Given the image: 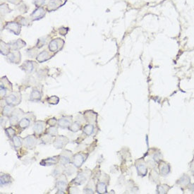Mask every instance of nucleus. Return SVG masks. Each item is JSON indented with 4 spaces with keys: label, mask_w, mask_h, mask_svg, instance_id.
Here are the masks:
<instances>
[{
    "label": "nucleus",
    "mask_w": 194,
    "mask_h": 194,
    "mask_svg": "<svg viewBox=\"0 0 194 194\" xmlns=\"http://www.w3.org/2000/svg\"><path fill=\"white\" fill-rule=\"evenodd\" d=\"M6 134L9 137H14L15 134V131L12 128H8L6 129Z\"/></svg>",
    "instance_id": "2f4dec72"
},
{
    "label": "nucleus",
    "mask_w": 194,
    "mask_h": 194,
    "mask_svg": "<svg viewBox=\"0 0 194 194\" xmlns=\"http://www.w3.org/2000/svg\"><path fill=\"white\" fill-rule=\"evenodd\" d=\"M47 102L51 105H57L58 104V102H59V99L57 96H52V97H49L48 99L47 100Z\"/></svg>",
    "instance_id": "c85d7f7f"
},
{
    "label": "nucleus",
    "mask_w": 194,
    "mask_h": 194,
    "mask_svg": "<svg viewBox=\"0 0 194 194\" xmlns=\"http://www.w3.org/2000/svg\"><path fill=\"white\" fill-rule=\"evenodd\" d=\"M23 66H24V70L26 72L30 73L33 70V65L32 62H26Z\"/></svg>",
    "instance_id": "bb28decb"
},
{
    "label": "nucleus",
    "mask_w": 194,
    "mask_h": 194,
    "mask_svg": "<svg viewBox=\"0 0 194 194\" xmlns=\"http://www.w3.org/2000/svg\"><path fill=\"white\" fill-rule=\"evenodd\" d=\"M69 143V139L64 135H59L53 143L54 147L57 149H61Z\"/></svg>",
    "instance_id": "f03ea898"
},
{
    "label": "nucleus",
    "mask_w": 194,
    "mask_h": 194,
    "mask_svg": "<svg viewBox=\"0 0 194 194\" xmlns=\"http://www.w3.org/2000/svg\"><path fill=\"white\" fill-rule=\"evenodd\" d=\"M21 101V96L18 92H14V93L9 95L6 98V102L8 105L15 106L19 104Z\"/></svg>",
    "instance_id": "f257e3e1"
},
{
    "label": "nucleus",
    "mask_w": 194,
    "mask_h": 194,
    "mask_svg": "<svg viewBox=\"0 0 194 194\" xmlns=\"http://www.w3.org/2000/svg\"><path fill=\"white\" fill-rule=\"evenodd\" d=\"M49 54L46 51H43L40 54L38 57H37V60L39 62H43L45 61H47L49 59Z\"/></svg>",
    "instance_id": "f3484780"
},
{
    "label": "nucleus",
    "mask_w": 194,
    "mask_h": 194,
    "mask_svg": "<svg viewBox=\"0 0 194 194\" xmlns=\"http://www.w3.org/2000/svg\"><path fill=\"white\" fill-rule=\"evenodd\" d=\"M9 122L11 125H15L17 124L18 121V116H17L15 114H13L12 116L10 117Z\"/></svg>",
    "instance_id": "c756f323"
},
{
    "label": "nucleus",
    "mask_w": 194,
    "mask_h": 194,
    "mask_svg": "<svg viewBox=\"0 0 194 194\" xmlns=\"http://www.w3.org/2000/svg\"><path fill=\"white\" fill-rule=\"evenodd\" d=\"M45 15V11L42 8H39V9H36L35 12H34L33 14H32L31 17H33L34 20H37L40 18L42 16Z\"/></svg>",
    "instance_id": "f8f14e48"
},
{
    "label": "nucleus",
    "mask_w": 194,
    "mask_h": 194,
    "mask_svg": "<svg viewBox=\"0 0 194 194\" xmlns=\"http://www.w3.org/2000/svg\"><path fill=\"white\" fill-rule=\"evenodd\" d=\"M69 152V150L64 151V152L62 153V155H60L61 163H62V164H66L70 162V155L71 153H70L69 155H67Z\"/></svg>",
    "instance_id": "9b49d317"
},
{
    "label": "nucleus",
    "mask_w": 194,
    "mask_h": 194,
    "mask_svg": "<svg viewBox=\"0 0 194 194\" xmlns=\"http://www.w3.org/2000/svg\"><path fill=\"white\" fill-rule=\"evenodd\" d=\"M45 2V0H35V2H34V3H35V4L36 5V6H41V5L44 4Z\"/></svg>",
    "instance_id": "72a5a7b5"
},
{
    "label": "nucleus",
    "mask_w": 194,
    "mask_h": 194,
    "mask_svg": "<svg viewBox=\"0 0 194 194\" xmlns=\"http://www.w3.org/2000/svg\"><path fill=\"white\" fill-rule=\"evenodd\" d=\"M86 155L84 154H76V155L73 157L72 159V164L76 167H80L86 160Z\"/></svg>",
    "instance_id": "7ed1b4c3"
},
{
    "label": "nucleus",
    "mask_w": 194,
    "mask_h": 194,
    "mask_svg": "<svg viewBox=\"0 0 194 194\" xmlns=\"http://www.w3.org/2000/svg\"><path fill=\"white\" fill-rule=\"evenodd\" d=\"M41 99V93L40 92L37 90H33L32 91L30 97V100L31 101H39Z\"/></svg>",
    "instance_id": "4468645a"
},
{
    "label": "nucleus",
    "mask_w": 194,
    "mask_h": 194,
    "mask_svg": "<svg viewBox=\"0 0 194 194\" xmlns=\"http://www.w3.org/2000/svg\"><path fill=\"white\" fill-rule=\"evenodd\" d=\"M93 130H94L93 125L88 124V125H86V126L84 127L83 132L87 135H91L92 134V133H93Z\"/></svg>",
    "instance_id": "412c9836"
},
{
    "label": "nucleus",
    "mask_w": 194,
    "mask_h": 194,
    "mask_svg": "<svg viewBox=\"0 0 194 194\" xmlns=\"http://www.w3.org/2000/svg\"><path fill=\"white\" fill-rule=\"evenodd\" d=\"M57 119L53 118V119H50V120L47 121V124H48L50 126H54L56 124H57Z\"/></svg>",
    "instance_id": "473e14b6"
},
{
    "label": "nucleus",
    "mask_w": 194,
    "mask_h": 194,
    "mask_svg": "<svg viewBox=\"0 0 194 194\" xmlns=\"http://www.w3.org/2000/svg\"><path fill=\"white\" fill-rule=\"evenodd\" d=\"M84 193H93V190L92 189H88V188H87V189H85L84 190Z\"/></svg>",
    "instance_id": "c9c22d12"
},
{
    "label": "nucleus",
    "mask_w": 194,
    "mask_h": 194,
    "mask_svg": "<svg viewBox=\"0 0 194 194\" xmlns=\"http://www.w3.org/2000/svg\"><path fill=\"white\" fill-rule=\"evenodd\" d=\"M167 186H159L158 187V192L159 193H167V191L169 190V188H167Z\"/></svg>",
    "instance_id": "7c9ffc66"
},
{
    "label": "nucleus",
    "mask_w": 194,
    "mask_h": 194,
    "mask_svg": "<svg viewBox=\"0 0 194 194\" xmlns=\"http://www.w3.org/2000/svg\"><path fill=\"white\" fill-rule=\"evenodd\" d=\"M67 186V182L66 179H59L57 183V187L59 191H64Z\"/></svg>",
    "instance_id": "dca6fc26"
},
{
    "label": "nucleus",
    "mask_w": 194,
    "mask_h": 194,
    "mask_svg": "<svg viewBox=\"0 0 194 194\" xmlns=\"http://www.w3.org/2000/svg\"><path fill=\"white\" fill-rule=\"evenodd\" d=\"M60 156H54L52 158H49L47 159H45L43 160L40 162V164L43 166H50L53 165V164H57L59 160Z\"/></svg>",
    "instance_id": "39448f33"
},
{
    "label": "nucleus",
    "mask_w": 194,
    "mask_h": 194,
    "mask_svg": "<svg viewBox=\"0 0 194 194\" xmlns=\"http://www.w3.org/2000/svg\"><path fill=\"white\" fill-rule=\"evenodd\" d=\"M7 28L16 35H18L20 33V26L16 23H9L7 25Z\"/></svg>",
    "instance_id": "1a4fd4ad"
},
{
    "label": "nucleus",
    "mask_w": 194,
    "mask_h": 194,
    "mask_svg": "<svg viewBox=\"0 0 194 194\" xmlns=\"http://www.w3.org/2000/svg\"><path fill=\"white\" fill-rule=\"evenodd\" d=\"M25 45L26 43L24 42L21 40H19L13 42V43L11 44L9 46L12 50H18V49L21 48V47H23Z\"/></svg>",
    "instance_id": "2eb2a0df"
},
{
    "label": "nucleus",
    "mask_w": 194,
    "mask_h": 194,
    "mask_svg": "<svg viewBox=\"0 0 194 194\" xmlns=\"http://www.w3.org/2000/svg\"><path fill=\"white\" fill-rule=\"evenodd\" d=\"M37 144V139L34 135H28L24 139V145L29 149H33Z\"/></svg>",
    "instance_id": "20e7f679"
},
{
    "label": "nucleus",
    "mask_w": 194,
    "mask_h": 194,
    "mask_svg": "<svg viewBox=\"0 0 194 194\" xmlns=\"http://www.w3.org/2000/svg\"><path fill=\"white\" fill-rule=\"evenodd\" d=\"M58 39L54 40L50 42L49 45V50L51 52H56L58 50Z\"/></svg>",
    "instance_id": "6ab92c4d"
},
{
    "label": "nucleus",
    "mask_w": 194,
    "mask_h": 194,
    "mask_svg": "<svg viewBox=\"0 0 194 194\" xmlns=\"http://www.w3.org/2000/svg\"><path fill=\"white\" fill-rule=\"evenodd\" d=\"M45 127V123L44 121H36L33 126V131L36 134H40L43 131Z\"/></svg>",
    "instance_id": "6e6552de"
},
{
    "label": "nucleus",
    "mask_w": 194,
    "mask_h": 194,
    "mask_svg": "<svg viewBox=\"0 0 194 194\" xmlns=\"http://www.w3.org/2000/svg\"><path fill=\"white\" fill-rule=\"evenodd\" d=\"M9 46L4 42H1V53L4 55H7L9 53Z\"/></svg>",
    "instance_id": "cd10ccee"
},
{
    "label": "nucleus",
    "mask_w": 194,
    "mask_h": 194,
    "mask_svg": "<svg viewBox=\"0 0 194 194\" xmlns=\"http://www.w3.org/2000/svg\"><path fill=\"white\" fill-rule=\"evenodd\" d=\"M12 182V177L8 174L2 175L1 177V185H5Z\"/></svg>",
    "instance_id": "5701e85b"
},
{
    "label": "nucleus",
    "mask_w": 194,
    "mask_h": 194,
    "mask_svg": "<svg viewBox=\"0 0 194 194\" xmlns=\"http://www.w3.org/2000/svg\"><path fill=\"white\" fill-rule=\"evenodd\" d=\"M31 121L27 118H23L21 120L18 122V126H19L21 129H26L29 126Z\"/></svg>",
    "instance_id": "a211bd4d"
},
{
    "label": "nucleus",
    "mask_w": 194,
    "mask_h": 194,
    "mask_svg": "<svg viewBox=\"0 0 194 194\" xmlns=\"http://www.w3.org/2000/svg\"><path fill=\"white\" fill-rule=\"evenodd\" d=\"M7 91V88H5L3 86H1V96L2 97H4V95H6Z\"/></svg>",
    "instance_id": "f704fd0d"
},
{
    "label": "nucleus",
    "mask_w": 194,
    "mask_h": 194,
    "mask_svg": "<svg viewBox=\"0 0 194 194\" xmlns=\"http://www.w3.org/2000/svg\"><path fill=\"white\" fill-rule=\"evenodd\" d=\"M170 172V167L168 164L163 163L159 165V173L163 176H166Z\"/></svg>",
    "instance_id": "9d476101"
},
{
    "label": "nucleus",
    "mask_w": 194,
    "mask_h": 194,
    "mask_svg": "<svg viewBox=\"0 0 194 194\" xmlns=\"http://www.w3.org/2000/svg\"><path fill=\"white\" fill-rule=\"evenodd\" d=\"M13 106L12 105H8L7 106H5V107H4V110H3V115L4 116H9L11 114L13 113Z\"/></svg>",
    "instance_id": "393cba45"
},
{
    "label": "nucleus",
    "mask_w": 194,
    "mask_h": 194,
    "mask_svg": "<svg viewBox=\"0 0 194 194\" xmlns=\"http://www.w3.org/2000/svg\"><path fill=\"white\" fill-rule=\"evenodd\" d=\"M47 134L50 135H51L52 137H54V136H57V135H58V131H57V129L54 128V126H51L50 128L47 129Z\"/></svg>",
    "instance_id": "a878e982"
},
{
    "label": "nucleus",
    "mask_w": 194,
    "mask_h": 194,
    "mask_svg": "<svg viewBox=\"0 0 194 194\" xmlns=\"http://www.w3.org/2000/svg\"><path fill=\"white\" fill-rule=\"evenodd\" d=\"M58 125L60 128L62 129H67L69 128L71 125V119L69 117H64L60 119L58 121Z\"/></svg>",
    "instance_id": "0eeeda50"
},
{
    "label": "nucleus",
    "mask_w": 194,
    "mask_h": 194,
    "mask_svg": "<svg viewBox=\"0 0 194 194\" xmlns=\"http://www.w3.org/2000/svg\"><path fill=\"white\" fill-rule=\"evenodd\" d=\"M22 139L21 137L17 136V135H14L13 137V143H14V145L16 148H20L21 145H22Z\"/></svg>",
    "instance_id": "aec40b11"
},
{
    "label": "nucleus",
    "mask_w": 194,
    "mask_h": 194,
    "mask_svg": "<svg viewBox=\"0 0 194 194\" xmlns=\"http://www.w3.org/2000/svg\"><path fill=\"white\" fill-rule=\"evenodd\" d=\"M81 125L78 122H74V123H73L69 126V129L70 131H73V132L78 131L79 130H81Z\"/></svg>",
    "instance_id": "b1692460"
},
{
    "label": "nucleus",
    "mask_w": 194,
    "mask_h": 194,
    "mask_svg": "<svg viewBox=\"0 0 194 194\" xmlns=\"http://www.w3.org/2000/svg\"><path fill=\"white\" fill-rule=\"evenodd\" d=\"M97 191L99 193H107V187L104 183L100 182L97 184Z\"/></svg>",
    "instance_id": "4be33fe9"
},
{
    "label": "nucleus",
    "mask_w": 194,
    "mask_h": 194,
    "mask_svg": "<svg viewBox=\"0 0 194 194\" xmlns=\"http://www.w3.org/2000/svg\"><path fill=\"white\" fill-rule=\"evenodd\" d=\"M88 176L89 175H88L86 171L81 172V173H80L78 176L76 177V179H74V183H75L76 184H78V185L83 184V183L86 182V179H88Z\"/></svg>",
    "instance_id": "423d86ee"
},
{
    "label": "nucleus",
    "mask_w": 194,
    "mask_h": 194,
    "mask_svg": "<svg viewBox=\"0 0 194 194\" xmlns=\"http://www.w3.org/2000/svg\"><path fill=\"white\" fill-rule=\"evenodd\" d=\"M137 172L138 174L140 176H145L147 174V167L144 163H140L137 166Z\"/></svg>",
    "instance_id": "ddd939ff"
}]
</instances>
